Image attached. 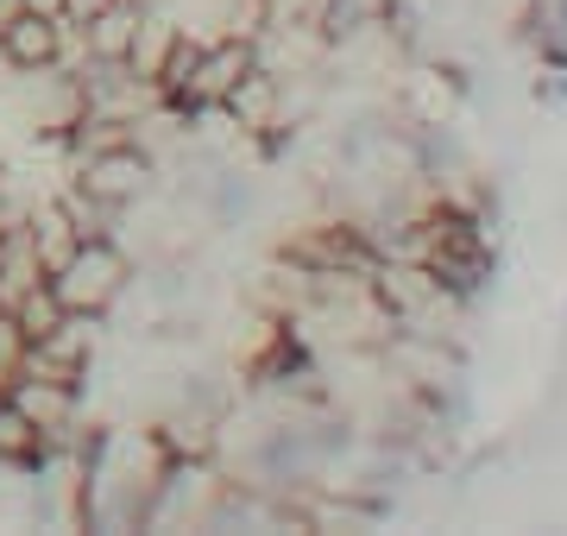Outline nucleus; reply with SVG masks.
<instances>
[{
    "mask_svg": "<svg viewBox=\"0 0 567 536\" xmlns=\"http://www.w3.org/2000/svg\"><path fill=\"white\" fill-rule=\"evenodd\" d=\"M0 310H7V297H0Z\"/></svg>",
    "mask_w": 567,
    "mask_h": 536,
    "instance_id": "obj_11",
    "label": "nucleus"
},
{
    "mask_svg": "<svg viewBox=\"0 0 567 536\" xmlns=\"http://www.w3.org/2000/svg\"><path fill=\"white\" fill-rule=\"evenodd\" d=\"M20 221V203H13V196H7V184H0V234H7V227Z\"/></svg>",
    "mask_w": 567,
    "mask_h": 536,
    "instance_id": "obj_10",
    "label": "nucleus"
},
{
    "mask_svg": "<svg viewBox=\"0 0 567 536\" xmlns=\"http://www.w3.org/2000/svg\"><path fill=\"white\" fill-rule=\"evenodd\" d=\"M152 177H158L152 152H145L140 140H114V145H102V152H82L76 189H89L95 203H107L121 215V208H133L145 189H152Z\"/></svg>",
    "mask_w": 567,
    "mask_h": 536,
    "instance_id": "obj_2",
    "label": "nucleus"
},
{
    "mask_svg": "<svg viewBox=\"0 0 567 536\" xmlns=\"http://www.w3.org/2000/svg\"><path fill=\"white\" fill-rule=\"evenodd\" d=\"M70 25L51 20V13H20L13 20V32H7V58H13V70H44V63H70Z\"/></svg>",
    "mask_w": 567,
    "mask_h": 536,
    "instance_id": "obj_4",
    "label": "nucleus"
},
{
    "mask_svg": "<svg viewBox=\"0 0 567 536\" xmlns=\"http://www.w3.org/2000/svg\"><path fill=\"white\" fill-rule=\"evenodd\" d=\"M20 13H25V0H0V39L13 32V20H20Z\"/></svg>",
    "mask_w": 567,
    "mask_h": 536,
    "instance_id": "obj_9",
    "label": "nucleus"
},
{
    "mask_svg": "<svg viewBox=\"0 0 567 536\" xmlns=\"http://www.w3.org/2000/svg\"><path fill=\"white\" fill-rule=\"evenodd\" d=\"M13 404H20L25 416H32V430L44 435V449L58 454L76 442V411H82V385H63V379H13Z\"/></svg>",
    "mask_w": 567,
    "mask_h": 536,
    "instance_id": "obj_3",
    "label": "nucleus"
},
{
    "mask_svg": "<svg viewBox=\"0 0 567 536\" xmlns=\"http://www.w3.org/2000/svg\"><path fill=\"white\" fill-rule=\"evenodd\" d=\"M44 454L51 449H44V435L32 430V416H25L13 398H0V461H7V467H39Z\"/></svg>",
    "mask_w": 567,
    "mask_h": 536,
    "instance_id": "obj_7",
    "label": "nucleus"
},
{
    "mask_svg": "<svg viewBox=\"0 0 567 536\" xmlns=\"http://www.w3.org/2000/svg\"><path fill=\"white\" fill-rule=\"evenodd\" d=\"M51 271H44V259H39V240H32V227H25V215L7 234H0V297L13 303V297H25L32 285H44Z\"/></svg>",
    "mask_w": 567,
    "mask_h": 536,
    "instance_id": "obj_5",
    "label": "nucleus"
},
{
    "mask_svg": "<svg viewBox=\"0 0 567 536\" xmlns=\"http://www.w3.org/2000/svg\"><path fill=\"white\" fill-rule=\"evenodd\" d=\"M0 398H7V392H0Z\"/></svg>",
    "mask_w": 567,
    "mask_h": 536,
    "instance_id": "obj_12",
    "label": "nucleus"
},
{
    "mask_svg": "<svg viewBox=\"0 0 567 536\" xmlns=\"http://www.w3.org/2000/svg\"><path fill=\"white\" fill-rule=\"evenodd\" d=\"M126 285H133V259L114 247V234H89V240L51 271L58 303L70 316H89V322H102V316L126 297Z\"/></svg>",
    "mask_w": 567,
    "mask_h": 536,
    "instance_id": "obj_1",
    "label": "nucleus"
},
{
    "mask_svg": "<svg viewBox=\"0 0 567 536\" xmlns=\"http://www.w3.org/2000/svg\"><path fill=\"white\" fill-rule=\"evenodd\" d=\"M20 215H25V227H32V240H39L44 271H58L63 259L82 247V227H76V215L63 208V196H51V203H32V208H20Z\"/></svg>",
    "mask_w": 567,
    "mask_h": 536,
    "instance_id": "obj_6",
    "label": "nucleus"
},
{
    "mask_svg": "<svg viewBox=\"0 0 567 536\" xmlns=\"http://www.w3.org/2000/svg\"><path fill=\"white\" fill-rule=\"evenodd\" d=\"M25 329L13 322V310H0V392H13V379L25 372Z\"/></svg>",
    "mask_w": 567,
    "mask_h": 536,
    "instance_id": "obj_8",
    "label": "nucleus"
}]
</instances>
